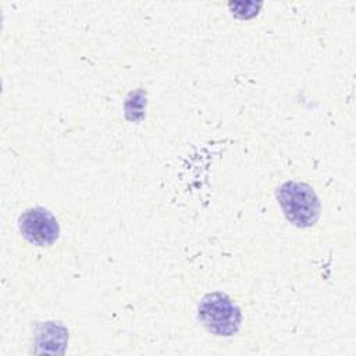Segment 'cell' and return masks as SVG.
<instances>
[{
    "mask_svg": "<svg viewBox=\"0 0 356 356\" xmlns=\"http://www.w3.org/2000/svg\"><path fill=\"white\" fill-rule=\"evenodd\" d=\"M285 218L299 228L313 227L320 217V200L314 189L305 182L286 181L275 192Z\"/></svg>",
    "mask_w": 356,
    "mask_h": 356,
    "instance_id": "cell-1",
    "label": "cell"
},
{
    "mask_svg": "<svg viewBox=\"0 0 356 356\" xmlns=\"http://www.w3.org/2000/svg\"><path fill=\"white\" fill-rule=\"evenodd\" d=\"M18 225L22 236L36 246H50L60 235V225L56 217L40 206L25 210L19 216Z\"/></svg>",
    "mask_w": 356,
    "mask_h": 356,
    "instance_id": "cell-3",
    "label": "cell"
},
{
    "mask_svg": "<svg viewBox=\"0 0 356 356\" xmlns=\"http://www.w3.org/2000/svg\"><path fill=\"white\" fill-rule=\"evenodd\" d=\"M199 320L206 330L218 337H231L241 327V309L222 292H211L199 303Z\"/></svg>",
    "mask_w": 356,
    "mask_h": 356,
    "instance_id": "cell-2",
    "label": "cell"
}]
</instances>
